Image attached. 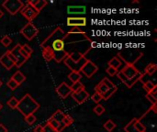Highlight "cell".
<instances>
[{"mask_svg":"<svg viewBox=\"0 0 157 132\" xmlns=\"http://www.w3.org/2000/svg\"><path fill=\"white\" fill-rule=\"evenodd\" d=\"M117 90H118V87H117V86H114V87H112V88H109V89L108 90V92L102 96V99H104V100H109V99L117 92Z\"/></svg>","mask_w":157,"mask_h":132,"instance_id":"obj_24","label":"cell"},{"mask_svg":"<svg viewBox=\"0 0 157 132\" xmlns=\"http://www.w3.org/2000/svg\"><path fill=\"white\" fill-rule=\"evenodd\" d=\"M98 67L93 62L88 60L86 62V64L83 66V68L81 69L80 73L84 74L87 78H91L98 72Z\"/></svg>","mask_w":157,"mask_h":132,"instance_id":"obj_8","label":"cell"},{"mask_svg":"<svg viewBox=\"0 0 157 132\" xmlns=\"http://www.w3.org/2000/svg\"><path fill=\"white\" fill-rule=\"evenodd\" d=\"M2 6L10 15L15 16L22 9L24 4L20 0H6L2 3Z\"/></svg>","mask_w":157,"mask_h":132,"instance_id":"obj_4","label":"cell"},{"mask_svg":"<svg viewBox=\"0 0 157 132\" xmlns=\"http://www.w3.org/2000/svg\"><path fill=\"white\" fill-rule=\"evenodd\" d=\"M16 83H17V85H20L23 82H25L26 81V76L20 72V71H17V72H16L14 74H13V76L11 77Z\"/></svg>","mask_w":157,"mask_h":132,"instance_id":"obj_17","label":"cell"},{"mask_svg":"<svg viewBox=\"0 0 157 132\" xmlns=\"http://www.w3.org/2000/svg\"><path fill=\"white\" fill-rule=\"evenodd\" d=\"M0 64L5 67L6 70H10L15 66V63L8 58L6 52H5L2 56H0Z\"/></svg>","mask_w":157,"mask_h":132,"instance_id":"obj_15","label":"cell"},{"mask_svg":"<svg viewBox=\"0 0 157 132\" xmlns=\"http://www.w3.org/2000/svg\"><path fill=\"white\" fill-rule=\"evenodd\" d=\"M68 78L69 80L74 84V83H76V82H79L82 78V74L78 72H71L69 74H68Z\"/></svg>","mask_w":157,"mask_h":132,"instance_id":"obj_21","label":"cell"},{"mask_svg":"<svg viewBox=\"0 0 157 132\" xmlns=\"http://www.w3.org/2000/svg\"><path fill=\"white\" fill-rule=\"evenodd\" d=\"M65 129V126L63 124V123H61L60 124V126H59V128L57 129V130H56V132H62L63 130Z\"/></svg>","mask_w":157,"mask_h":132,"instance_id":"obj_46","label":"cell"},{"mask_svg":"<svg viewBox=\"0 0 157 132\" xmlns=\"http://www.w3.org/2000/svg\"><path fill=\"white\" fill-rule=\"evenodd\" d=\"M20 48H21V45L20 44H17L11 51H10V52L14 55V57L16 58V64H15V66L17 67V68H19V67H21L28 60H26L25 58H23L21 55H20V53H19V50H20Z\"/></svg>","mask_w":157,"mask_h":132,"instance_id":"obj_10","label":"cell"},{"mask_svg":"<svg viewBox=\"0 0 157 132\" xmlns=\"http://www.w3.org/2000/svg\"><path fill=\"white\" fill-rule=\"evenodd\" d=\"M70 87H71L72 93H75V92H77V91H79V90L85 88V86L83 85V84H82L80 81H79V82H76V83H74Z\"/></svg>","mask_w":157,"mask_h":132,"instance_id":"obj_28","label":"cell"},{"mask_svg":"<svg viewBox=\"0 0 157 132\" xmlns=\"http://www.w3.org/2000/svg\"><path fill=\"white\" fill-rule=\"evenodd\" d=\"M64 116H65V114H64L62 110L58 109V110H56V111L52 114V116L51 118H52V119L56 120L57 122L62 123V122H63V118H64Z\"/></svg>","mask_w":157,"mask_h":132,"instance_id":"obj_20","label":"cell"},{"mask_svg":"<svg viewBox=\"0 0 157 132\" xmlns=\"http://www.w3.org/2000/svg\"><path fill=\"white\" fill-rule=\"evenodd\" d=\"M21 49L23 50V51H25L29 56L32 54V52H33V50H32V48H30L28 44H24V45H21Z\"/></svg>","mask_w":157,"mask_h":132,"instance_id":"obj_41","label":"cell"},{"mask_svg":"<svg viewBox=\"0 0 157 132\" xmlns=\"http://www.w3.org/2000/svg\"><path fill=\"white\" fill-rule=\"evenodd\" d=\"M39 33V29L34 26L32 22H29L26 24L21 29H20V34L25 37L28 40H31L33 38H35Z\"/></svg>","mask_w":157,"mask_h":132,"instance_id":"obj_5","label":"cell"},{"mask_svg":"<svg viewBox=\"0 0 157 132\" xmlns=\"http://www.w3.org/2000/svg\"><path fill=\"white\" fill-rule=\"evenodd\" d=\"M65 33L61 28H57L54 29L40 44V47H51L54 53V61L56 62H61L63 61L69 52H67L64 50L65 47V41H64Z\"/></svg>","mask_w":157,"mask_h":132,"instance_id":"obj_1","label":"cell"},{"mask_svg":"<svg viewBox=\"0 0 157 132\" xmlns=\"http://www.w3.org/2000/svg\"><path fill=\"white\" fill-rule=\"evenodd\" d=\"M2 107H3V106H2V104H1V103H0V110H1V109H2Z\"/></svg>","mask_w":157,"mask_h":132,"instance_id":"obj_53","label":"cell"},{"mask_svg":"<svg viewBox=\"0 0 157 132\" xmlns=\"http://www.w3.org/2000/svg\"><path fill=\"white\" fill-rule=\"evenodd\" d=\"M67 26L69 27H85L86 25V18L84 17H69L67 18Z\"/></svg>","mask_w":157,"mask_h":132,"instance_id":"obj_12","label":"cell"},{"mask_svg":"<svg viewBox=\"0 0 157 132\" xmlns=\"http://www.w3.org/2000/svg\"><path fill=\"white\" fill-rule=\"evenodd\" d=\"M126 78L128 79H131L132 77H134L137 74H139L140 72L138 71V69L134 66V64H132V63H127L123 68L122 70L121 71Z\"/></svg>","mask_w":157,"mask_h":132,"instance_id":"obj_13","label":"cell"},{"mask_svg":"<svg viewBox=\"0 0 157 132\" xmlns=\"http://www.w3.org/2000/svg\"><path fill=\"white\" fill-rule=\"evenodd\" d=\"M24 119H25V121H26L29 125H33V124L36 122L37 118L35 117L34 114H32V115H29V116L24 117Z\"/></svg>","mask_w":157,"mask_h":132,"instance_id":"obj_35","label":"cell"},{"mask_svg":"<svg viewBox=\"0 0 157 132\" xmlns=\"http://www.w3.org/2000/svg\"><path fill=\"white\" fill-rule=\"evenodd\" d=\"M157 70V65L155 63H149L145 69H144V73L148 75H153Z\"/></svg>","mask_w":157,"mask_h":132,"instance_id":"obj_22","label":"cell"},{"mask_svg":"<svg viewBox=\"0 0 157 132\" xmlns=\"http://www.w3.org/2000/svg\"><path fill=\"white\" fill-rule=\"evenodd\" d=\"M91 99H92L95 103L98 104V103L102 100V96L99 95L98 93H96V92H95V93L91 96Z\"/></svg>","mask_w":157,"mask_h":132,"instance_id":"obj_38","label":"cell"},{"mask_svg":"<svg viewBox=\"0 0 157 132\" xmlns=\"http://www.w3.org/2000/svg\"><path fill=\"white\" fill-rule=\"evenodd\" d=\"M102 82L109 87V88H112V87H114V86H116L109 78H103V80H102Z\"/></svg>","mask_w":157,"mask_h":132,"instance_id":"obj_42","label":"cell"},{"mask_svg":"<svg viewBox=\"0 0 157 132\" xmlns=\"http://www.w3.org/2000/svg\"><path fill=\"white\" fill-rule=\"evenodd\" d=\"M106 73H107L109 76H114V75H116V74H117L118 70H117V69H115V68H113V67L109 66V67L106 69Z\"/></svg>","mask_w":157,"mask_h":132,"instance_id":"obj_40","label":"cell"},{"mask_svg":"<svg viewBox=\"0 0 157 132\" xmlns=\"http://www.w3.org/2000/svg\"><path fill=\"white\" fill-rule=\"evenodd\" d=\"M0 132H7V129L3 124H0Z\"/></svg>","mask_w":157,"mask_h":132,"instance_id":"obj_49","label":"cell"},{"mask_svg":"<svg viewBox=\"0 0 157 132\" xmlns=\"http://www.w3.org/2000/svg\"><path fill=\"white\" fill-rule=\"evenodd\" d=\"M39 108L40 104L29 94H26L20 100H18V105L17 107V109L24 117L34 114Z\"/></svg>","mask_w":157,"mask_h":132,"instance_id":"obj_2","label":"cell"},{"mask_svg":"<svg viewBox=\"0 0 157 132\" xmlns=\"http://www.w3.org/2000/svg\"><path fill=\"white\" fill-rule=\"evenodd\" d=\"M156 92H157V85L155 87V88H154V89H153V90H152V91H151V92H150V94H151L152 96H154L155 97H156Z\"/></svg>","mask_w":157,"mask_h":132,"instance_id":"obj_47","label":"cell"},{"mask_svg":"<svg viewBox=\"0 0 157 132\" xmlns=\"http://www.w3.org/2000/svg\"><path fill=\"white\" fill-rule=\"evenodd\" d=\"M150 110H153L154 111V113H157V106L156 104L155 105H152V107H150Z\"/></svg>","mask_w":157,"mask_h":132,"instance_id":"obj_48","label":"cell"},{"mask_svg":"<svg viewBox=\"0 0 157 132\" xmlns=\"http://www.w3.org/2000/svg\"><path fill=\"white\" fill-rule=\"evenodd\" d=\"M3 85V82H2V81H1V79H0V87H1V85Z\"/></svg>","mask_w":157,"mask_h":132,"instance_id":"obj_52","label":"cell"},{"mask_svg":"<svg viewBox=\"0 0 157 132\" xmlns=\"http://www.w3.org/2000/svg\"><path fill=\"white\" fill-rule=\"evenodd\" d=\"M95 47H97V42L91 41V48H95Z\"/></svg>","mask_w":157,"mask_h":132,"instance_id":"obj_50","label":"cell"},{"mask_svg":"<svg viewBox=\"0 0 157 132\" xmlns=\"http://www.w3.org/2000/svg\"><path fill=\"white\" fill-rule=\"evenodd\" d=\"M145 97H146V99L152 104V105H155L157 103V98L156 97H155L154 96H152L150 93H147L146 94V96H145Z\"/></svg>","mask_w":157,"mask_h":132,"instance_id":"obj_39","label":"cell"},{"mask_svg":"<svg viewBox=\"0 0 157 132\" xmlns=\"http://www.w3.org/2000/svg\"><path fill=\"white\" fill-rule=\"evenodd\" d=\"M0 42H1V44H2L4 47H8V46L12 43V39H11L9 36L6 35V36H4V37L0 40Z\"/></svg>","mask_w":157,"mask_h":132,"instance_id":"obj_31","label":"cell"},{"mask_svg":"<svg viewBox=\"0 0 157 132\" xmlns=\"http://www.w3.org/2000/svg\"><path fill=\"white\" fill-rule=\"evenodd\" d=\"M62 123L65 126V128L66 127H69V126H71L74 123V119L70 115H65L64 118H63V122Z\"/></svg>","mask_w":157,"mask_h":132,"instance_id":"obj_30","label":"cell"},{"mask_svg":"<svg viewBox=\"0 0 157 132\" xmlns=\"http://www.w3.org/2000/svg\"><path fill=\"white\" fill-rule=\"evenodd\" d=\"M47 124H49L52 128H53L55 130H57V129L59 128V126H60V124L61 123H59V122H57L56 120H54V119H52V118H50L48 120H47Z\"/></svg>","mask_w":157,"mask_h":132,"instance_id":"obj_36","label":"cell"},{"mask_svg":"<svg viewBox=\"0 0 157 132\" xmlns=\"http://www.w3.org/2000/svg\"><path fill=\"white\" fill-rule=\"evenodd\" d=\"M89 59H87L86 56H83L80 60L74 61L69 55H67V57L63 60V62L71 70V72H78V73H80L81 69L83 68V66L86 64V62Z\"/></svg>","mask_w":157,"mask_h":132,"instance_id":"obj_3","label":"cell"},{"mask_svg":"<svg viewBox=\"0 0 157 132\" xmlns=\"http://www.w3.org/2000/svg\"><path fill=\"white\" fill-rule=\"evenodd\" d=\"M86 10L85 6H77L75 8V6H70L68 7V12L69 13H84Z\"/></svg>","mask_w":157,"mask_h":132,"instance_id":"obj_32","label":"cell"},{"mask_svg":"<svg viewBox=\"0 0 157 132\" xmlns=\"http://www.w3.org/2000/svg\"><path fill=\"white\" fill-rule=\"evenodd\" d=\"M108 64H109V66L113 67V68H115V69L118 70V69L121 66L122 62H121V61L119 59L118 56H115V57H113L110 61H109Z\"/></svg>","mask_w":157,"mask_h":132,"instance_id":"obj_19","label":"cell"},{"mask_svg":"<svg viewBox=\"0 0 157 132\" xmlns=\"http://www.w3.org/2000/svg\"><path fill=\"white\" fill-rule=\"evenodd\" d=\"M116 127H117V125H116L112 120H110V119H109V120L103 125V128H104L108 132H111L113 130L116 129Z\"/></svg>","mask_w":157,"mask_h":132,"instance_id":"obj_25","label":"cell"},{"mask_svg":"<svg viewBox=\"0 0 157 132\" xmlns=\"http://www.w3.org/2000/svg\"><path fill=\"white\" fill-rule=\"evenodd\" d=\"M93 111H94L98 116H101V115L104 114V112H105V107H104L102 105L98 104V105L93 108Z\"/></svg>","mask_w":157,"mask_h":132,"instance_id":"obj_33","label":"cell"},{"mask_svg":"<svg viewBox=\"0 0 157 132\" xmlns=\"http://www.w3.org/2000/svg\"><path fill=\"white\" fill-rule=\"evenodd\" d=\"M155 86H156V85L154 84L152 81H146L144 83V88L147 93H150Z\"/></svg>","mask_w":157,"mask_h":132,"instance_id":"obj_27","label":"cell"},{"mask_svg":"<svg viewBox=\"0 0 157 132\" xmlns=\"http://www.w3.org/2000/svg\"><path fill=\"white\" fill-rule=\"evenodd\" d=\"M136 119H132L125 127H124V131L125 132H138L137 131V130L135 129V127H134V123H135V121H136Z\"/></svg>","mask_w":157,"mask_h":132,"instance_id":"obj_23","label":"cell"},{"mask_svg":"<svg viewBox=\"0 0 157 132\" xmlns=\"http://www.w3.org/2000/svg\"><path fill=\"white\" fill-rule=\"evenodd\" d=\"M43 132H56V130L53 128H52L49 124H46L43 127Z\"/></svg>","mask_w":157,"mask_h":132,"instance_id":"obj_43","label":"cell"},{"mask_svg":"<svg viewBox=\"0 0 157 132\" xmlns=\"http://www.w3.org/2000/svg\"><path fill=\"white\" fill-rule=\"evenodd\" d=\"M134 127L137 130L138 132H146V127L145 125L143 124V122H141V120H139L138 119H136L135 123H134Z\"/></svg>","mask_w":157,"mask_h":132,"instance_id":"obj_26","label":"cell"},{"mask_svg":"<svg viewBox=\"0 0 157 132\" xmlns=\"http://www.w3.org/2000/svg\"><path fill=\"white\" fill-rule=\"evenodd\" d=\"M67 34H86V33H85V31L82 30L80 28L75 27V28H73L72 29H70V30L68 31Z\"/></svg>","mask_w":157,"mask_h":132,"instance_id":"obj_37","label":"cell"},{"mask_svg":"<svg viewBox=\"0 0 157 132\" xmlns=\"http://www.w3.org/2000/svg\"><path fill=\"white\" fill-rule=\"evenodd\" d=\"M28 4H29L31 6H33L39 13L47 6L48 2L46 0H29L27 2Z\"/></svg>","mask_w":157,"mask_h":132,"instance_id":"obj_14","label":"cell"},{"mask_svg":"<svg viewBox=\"0 0 157 132\" xmlns=\"http://www.w3.org/2000/svg\"><path fill=\"white\" fill-rule=\"evenodd\" d=\"M109 89V88L101 81L98 85H96V87H95V92H96V93H98V94L101 95V96H103L104 94H106V93L108 92Z\"/></svg>","mask_w":157,"mask_h":132,"instance_id":"obj_18","label":"cell"},{"mask_svg":"<svg viewBox=\"0 0 157 132\" xmlns=\"http://www.w3.org/2000/svg\"><path fill=\"white\" fill-rule=\"evenodd\" d=\"M20 13L29 22H32V20L40 14L33 6H31L28 3L25 6H23L22 9L20 10Z\"/></svg>","mask_w":157,"mask_h":132,"instance_id":"obj_7","label":"cell"},{"mask_svg":"<svg viewBox=\"0 0 157 132\" xmlns=\"http://www.w3.org/2000/svg\"><path fill=\"white\" fill-rule=\"evenodd\" d=\"M71 96L74 98V100L77 104H79V105H81L84 102H86L88 99V97H89V94L87 93V91L85 88L84 89H81V90L75 92V93H72Z\"/></svg>","mask_w":157,"mask_h":132,"instance_id":"obj_11","label":"cell"},{"mask_svg":"<svg viewBox=\"0 0 157 132\" xmlns=\"http://www.w3.org/2000/svg\"><path fill=\"white\" fill-rule=\"evenodd\" d=\"M57 95L62 98V99H65L66 97H68L69 96H71L72 94V90H71V87L65 83V82H63L61 85H59L56 89H55Z\"/></svg>","mask_w":157,"mask_h":132,"instance_id":"obj_9","label":"cell"},{"mask_svg":"<svg viewBox=\"0 0 157 132\" xmlns=\"http://www.w3.org/2000/svg\"><path fill=\"white\" fill-rule=\"evenodd\" d=\"M19 53H20V55H21L23 58H25L26 60H29V57H30V56H29V55L25 51H23L21 48H20V50H19Z\"/></svg>","mask_w":157,"mask_h":132,"instance_id":"obj_44","label":"cell"},{"mask_svg":"<svg viewBox=\"0 0 157 132\" xmlns=\"http://www.w3.org/2000/svg\"><path fill=\"white\" fill-rule=\"evenodd\" d=\"M7 106L11 108V109H17V105H18V100L16 97H11L8 101H7Z\"/></svg>","mask_w":157,"mask_h":132,"instance_id":"obj_29","label":"cell"},{"mask_svg":"<svg viewBox=\"0 0 157 132\" xmlns=\"http://www.w3.org/2000/svg\"><path fill=\"white\" fill-rule=\"evenodd\" d=\"M116 75L118 76V78H119V79H120V80H121L128 88H132L138 81H141V80L144 78V74L139 73V74H137L134 77H132V78H131V79H128V78L125 77V75H124L121 72H118Z\"/></svg>","mask_w":157,"mask_h":132,"instance_id":"obj_6","label":"cell"},{"mask_svg":"<svg viewBox=\"0 0 157 132\" xmlns=\"http://www.w3.org/2000/svg\"><path fill=\"white\" fill-rule=\"evenodd\" d=\"M34 132H43V127L40 126V125H38L34 130H33Z\"/></svg>","mask_w":157,"mask_h":132,"instance_id":"obj_45","label":"cell"},{"mask_svg":"<svg viewBox=\"0 0 157 132\" xmlns=\"http://www.w3.org/2000/svg\"><path fill=\"white\" fill-rule=\"evenodd\" d=\"M3 16H4V13H3V11H2V10L0 9V18H1V17H2Z\"/></svg>","mask_w":157,"mask_h":132,"instance_id":"obj_51","label":"cell"},{"mask_svg":"<svg viewBox=\"0 0 157 132\" xmlns=\"http://www.w3.org/2000/svg\"><path fill=\"white\" fill-rule=\"evenodd\" d=\"M41 49H42V57L46 62H51L52 60L54 59V53L51 47L46 46Z\"/></svg>","mask_w":157,"mask_h":132,"instance_id":"obj_16","label":"cell"},{"mask_svg":"<svg viewBox=\"0 0 157 132\" xmlns=\"http://www.w3.org/2000/svg\"><path fill=\"white\" fill-rule=\"evenodd\" d=\"M6 85H7V87L10 89V90H12V91H14V90H16L19 85H17V83H16L12 78H10L8 81H7V83H6Z\"/></svg>","mask_w":157,"mask_h":132,"instance_id":"obj_34","label":"cell"}]
</instances>
